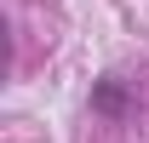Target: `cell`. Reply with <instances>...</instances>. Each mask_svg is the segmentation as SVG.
I'll return each instance as SVG.
<instances>
[{"label": "cell", "instance_id": "cell-1", "mask_svg": "<svg viewBox=\"0 0 149 143\" xmlns=\"http://www.w3.org/2000/svg\"><path fill=\"white\" fill-rule=\"evenodd\" d=\"M92 115H103V120H126L132 115V92L120 74H97L92 80Z\"/></svg>", "mask_w": 149, "mask_h": 143}]
</instances>
